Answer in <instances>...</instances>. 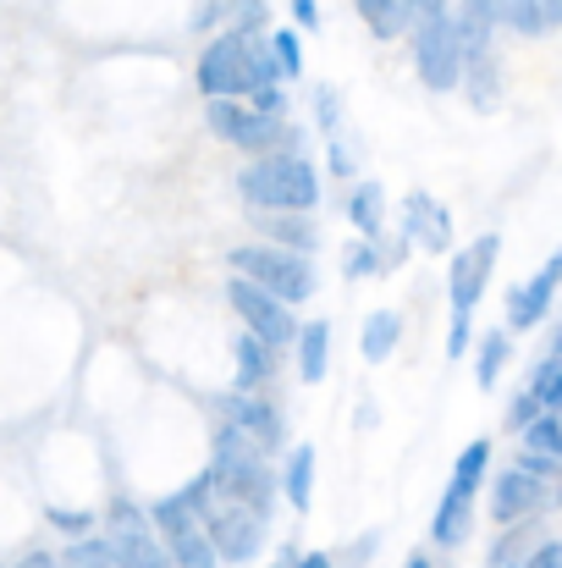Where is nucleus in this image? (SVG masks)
<instances>
[{
    "label": "nucleus",
    "instance_id": "f257e3e1",
    "mask_svg": "<svg viewBox=\"0 0 562 568\" xmlns=\"http://www.w3.org/2000/svg\"><path fill=\"white\" fill-rule=\"evenodd\" d=\"M183 503L193 508V519H198V530L210 536V547H215V558H232V564H248L254 552H259V541H265V514L259 508H248L237 491H226L210 469L193 480L183 491Z\"/></svg>",
    "mask_w": 562,
    "mask_h": 568
},
{
    "label": "nucleus",
    "instance_id": "f03ea898",
    "mask_svg": "<svg viewBox=\"0 0 562 568\" xmlns=\"http://www.w3.org/2000/svg\"><path fill=\"white\" fill-rule=\"evenodd\" d=\"M276 83V67L265 61V50L248 44V33H221L215 44H204L198 55V89L210 100H232V94H254V89H270Z\"/></svg>",
    "mask_w": 562,
    "mask_h": 568
},
{
    "label": "nucleus",
    "instance_id": "7ed1b4c3",
    "mask_svg": "<svg viewBox=\"0 0 562 568\" xmlns=\"http://www.w3.org/2000/svg\"><path fill=\"white\" fill-rule=\"evenodd\" d=\"M237 189H243V199H248L254 210H315L320 178H315V166L298 161V155H265V161H254V166L237 178Z\"/></svg>",
    "mask_w": 562,
    "mask_h": 568
},
{
    "label": "nucleus",
    "instance_id": "20e7f679",
    "mask_svg": "<svg viewBox=\"0 0 562 568\" xmlns=\"http://www.w3.org/2000/svg\"><path fill=\"white\" fill-rule=\"evenodd\" d=\"M210 475L226 486V491H237L248 508H259L265 519H270V497H276V480H270V464H265V453L243 436V430H232V425H221L215 430V464H210Z\"/></svg>",
    "mask_w": 562,
    "mask_h": 568
},
{
    "label": "nucleus",
    "instance_id": "39448f33",
    "mask_svg": "<svg viewBox=\"0 0 562 568\" xmlns=\"http://www.w3.org/2000/svg\"><path fill=\"white\" fill-rule=\"evenodd\" d=\"M232 271L243 276V282H254V287H265L270 298H282V304H298V298H309L315 293V271H309V260H298V254H287V248H232Z\"/></svg>",
    "mask_w": 562,
    "mask_h": 568
},
{
    "label": "nucleus",
    "instance_id": "423d86ee",
    "mask_svg": "<svg viewBox=\"0 0 562 568\" xmlns=\"http://www.w3.org/2000/svg\"><path fill=\"white\" fill-rule=\"evenodd\" d=\"M413 61H419V83L425 89H436V94L458 89V78H463V39H458L452 11H436V17H425L413 28Z\"/></svg>",
    "mask_w": 562,
    "mask_h": 568
},
{
    "label": "nucleus",
    "instance_id": "0eeeda50",
    "mask_svg": "<svg viewBox=\"0 0 562 568\" xmlns=\"http://www.w3.org/2000/svg\"><path fill=\"white\" fill-rule=\"evenodd\" d=\"M491 265H497V237H480V243H469V248L452 260V337H447V354H452V359L469 348V315H474V304H480V293H486Z\"/></svg>",
    "mask_w": 562,
    "mask_h": 568
},
{
    "label": "nucleus",
    "instance_id": "6e6552de",
    "mask_svg": "<svg viewBox=\"0 0 562 568\" xmlns=\"http://www.w3.org/2000/svg\"><path fill=\"white\" fill-rule=\"evenodd\" d=\"M150 525H155V536H161L172 568H215V547H210V536L198 530V519H193V508H187L183 497L155 503Z\"/></svg>",
    "mask_w": 562,
    "mask_h": 568
},
{
    "label": "nucleus",
    "instance_id": "1a4fd4ad",
    "mask_svg": "<svg viewBox=\"0 0 562 568\" xmlns=\"http://www.w3.org/2000/svg\"><path fill=\"white\" fill-rule=\"evenodd\" d=\"M210 128L226 144L248 150V155H276V144H287V122L282 116H259V111H248L237 100H210Z\"/></svg>",
    "mask_w": 562,
    "mask_h": 568
},
{
    "label": "nucleus",
    "instance_id": "9d476101",
    "mask_svg": "<svg viewBox=\"0 0 562 568\" xmlns=\"http://www.w3.org/2000/svg\"><path fill=\"white\" fill-rule=\"evenodd\" d=\"M232 310L248 321V337H259L265 348H282L298 326H293V310L282 304V298H270L265 287H254V282H243V276H232Z\"/></svg>",
    "mask_w": 562,
    "mask_h": 568
},
{
    "label": "nucleus",
    "instance_id": "9b49d317",
    "mask_svg": "<svg viewBox=\"0 0 562 568\" xmlns=\"http://www.w3.org/2000/svg\"><path fill=\"white\" fill-rule=\"evenodd\" d=\"M105 547H111V564L116 568H172L161 536L150 530V519L139 508H127V503L111 514V541Z\"/></svg>",
    "mask_w": 562,
    "mask_h": 568
},
{
    "label": "nucleus",
    "instance_id": "f8f14e48",
    "mask_svg": "<svg viewBox=\"0 0 562 568\" xmlns=\"http://www.w3.org/2000/svg\"><path fill=\"white\" fill-rule=\"evenodd\" d=\"M221 414H226V425L243 430L259 453L282 447V419H276V408H270L259 392H226V397H221Z\"/></svg>",
    "mask_w": 562,
    "mask_h": 568
},
{
    "label": "nucleus",
    "instance_id": "ddd939ff",
    "mask_svg": "<svg viewBox=\"0 0 562 568\" xmlns=\"http://www.w3.org/2000/svg\"><path fill=\"white\" fill-rule=\"evenodd\" d=\"M541 503H546V486H541L535 475H524V469H508V475L491 486V514H497V525H519V519H530Z\"/></svg>",
    "mask_w": 562,
    "mask_h": 568
},
{
    "label": "nucleus",
    "instance_id": "4468645a",
    "mask_svg": "<svg viewBox=\"0 0 562 568\" xmlns=\"http://www.w3.org/2000/svg\"><path fill=\"white\" fill-rule=\"evenodd\" d=\"M562 282V254H552L513 298H508V321H513V332H524V326H535L541 315H546V304H552V293H558Z\"/></svg>",
    "mask_w": 562,
    "mask_h": 568
},
{
    "label": "nucleus",
    "instance_id": "2eb2a0df",
    "mask_svg": "<svg viewBox=\"0 0 562 568\" xmlns=\"http://www.w3.org/2000/svg\"><path fill=\"white\" fill-rule=\"evenodd\" d=\"M408 237H419L425 248H447L452 226H447V215L430 204V193H408Z\"/></svg>",
    "mask_w": 562,
    "mask_h": 568
},
{
    "label": "nucleus",
    "instance_id": "dca6fc26",
    "mask_svg": "<svg viewBox=\"0 0 562 568\" xmlns=\"http://www.w3.org/2000/svg\"><path fill=\"white\" fill-rule=\"evenodd\" d=\"M469 514H474V497H458V491H447V497H441V508H436V525H430V536H436L441 547H458V541L469 536Z\"/></svg>",
    "mask_w": 562,
    "mask_h": 568
},
{
    "label": "nucleus",
    "instance_id": "f3484780",
    "mask_svg": "<svg viewBox=\"0 0 562 568\" xmlns=\"http://www.w3.org/2000/svg\"><path fill=\"white\" fill-rule=\"evenodd\" d=\"M486 464H491V442H469V447L458 453V469H452V480H447V491H458V497H480V480H486Z\"/></svg>",
    "mask_w": 562,
    "mask_h": 568
},
{
    "label": "nucleus",
    "instance_id": "a211bd4d",
    "mask_svg": "<svg viewBox=\"0 0 562 568\" xmlns=\"http://www.w3.org/2000/svg\"><path fill=\"white\" fill-rule=\"evenodd\" d=\"M326 354H331V326H326V321L304 326V343H298V371H304V381H309V386H315V381H326Z\"/></svg>",
    "mask_w": 562,
    "mask_h": 568
},
{
    "label": "nucleus",
    "instance_id": "6ab92c4d",
    "mask_svg": "<svg viewBox=\"0 0 562 568\" xmlns=\"http://www.w3.org/2000/svg\"><path fill=\"white\" fill-rule=\"evenodd\" d=\"M270 376V348L259 337H243L237 343V392H259Z\"/></svg>",
    "mask_w": 562,
    "mask_h": 568
},
{
    "label": "nucleus",
    "instance_id": "aec40b11",
    "mask_svg": "<svg viewBox=\"0 0 562 568\" xmlns=\"http://www.w3.org/2000/svg\"><path fill=\"white\" fill-rule=\"evenodd\" d=\"M491 22H502L513 33H541L546 11H541V0H491Z\"/></svg>",
    "mask_w": 562,
    "mask_h": 568
},
{
    "label": "nucleus",
    "instance_id": "412c9836",
    "mask_svg": "<svg viewBox=\"0 0 562 568\" xmlns=\"http://www.w3.org/2000/svg\"><path fill=\"white\" fill-rule=\"evenodd\" d=\"M309 491H315V447H298L287 458V503L304 514L309 508Z\"/></svg>",
    "mask_w": 562,
    "mask_h": 568
},
{
    "label": "nucleus",
    "instance_id": "4be33fe9",
    "mask_svg": "<svg viewBox=\"0 0 562 568\" xmlns=\"http://www.w3.org/2000/svg\"><path fill=\"white\" fill-rule=\"evenodd\" d=\"M397 332H402V321H397L391 310H380V315L365 321V359H370V365H380V359L397 348Z\"/></svg>",
    "mask_w": 562,
    "mask_h": 568
},
{
    "label": "nucleus",
    "instance_id": "5701e85b",
    "mask_svg": "<svg viewBox=\"0 0 562 568\" xmlns=\"http://www.w3.org/2000/svg\"><path fill=\"white\" fill-rule=\"evenodd\" d=\"M524 436H530V453H541V458H558V464H562V419H558V408L535 414V419L524 425Z\"/></svg>",
    "mask_w": 562,
    "mask_h": 568
},
{
    "label": "nucleus",
    "instance_id": "b1692460",
    "mask_svg": "<svg viewBox=\"0 0 562 568\" xmlns=\"http://www.w3.org/2000/svg\"><path fill=\"white\" fill-rule=\"evenodd\" d=\"M359 11H365L375 39H391V33L408 28V22H402V0H359Z\"/></svg>",
    "mask_w": 562,
    "mask_h": 568
},
{
    "label": "nucleus",
    "instance_id": "393cba45",
    "mask_svg": "<svg viewBox=\"0 0 562 568\" xmlns=\"http://www.w3.org/2000/svg\"><path fill=\"white\" fill-rule=\"evenodd\" d=\"M348 215H354V226H359L365 237H375V232H380V189L365 183V189L348 199Z\"/></svg>",
    "mask_w": 562,
    "mask_h": 568
},
{
    "label": "nucleus",
    "instance_id": "a878e982",
    "mask_svg": "<svg viewBox=\"0 0 562 568\" xmlns=\"http://www.w3.org/2000/svg\"><path fill=\"white\" fill-rule=\"evenodd\" d=\"M530 397H535L541 408H562V359H558V354L535 371V381H530Z\"/></svg>",
    "mask_w": 562,
    "mask_h": 568
},
{
    "label": "nucleus",
    "instance_id": "bb28decb",
    "mask_svg": "<svg viewBox=\"0 0 562 568\" xmlns=\"http://www.w3.org/2000/svg\"><path fill=\"white\" fill-rule=\"evenodd\" d=\"M502 365H508V337L491 332L486 348H480V386H497V371H502Z\"/></svg>",
    "mask_w": 562,
    "mask_h": 568
},
{
    "label": "nucleus",
    "instance_id": "cd10ccee",
    "mask_svg": "<svg viewBox=\"0 0 562 568\" xmlns=\"http://www.w3.org/2000/svg\"><path fill=\"white\" fill-rule=\"evenodd\" d=\"M270 50H276V72H287V78L304 72V55H298V39H293V33H276Z\"/></svg>",
    "mask_w": 562,
    "mask_h": 568
},
{
    "label": "nucleus",
    "instance_id": "c85d7f7f",
    "mask_svg": "<svg viewBox=\"0 0 562 568\" xmlns=\"http://www.w3.org/2000/svg\"><path fill=\"white\" fill-rule=\"evenodd\" d=\"M535 414H546V408H541V403H535V397H530V392H524V397H519V403H513V414H508V425H513V430H524V425H530V419H535Z\"/></svg>",
    "mask_w": 562,
    "mask_h": 568
},
{
    "label": "nucleus",
    "instance_id": "c756f323",
    "mask_svg": "<svg viewBox=\"0 0 562 568\" xmlns=\"http://www.w3.org/2000/svg\"><path fill=\"white\" fill-rule=\"evenodd\" d=\"M519 568H562V547L558 541H546V547L530 552V564H519Z\"/></svg>",
    "mask_w": 562,
    "mask_h": 568
},
{
    "label": "nucleus",
    "instance_id": "7c9ffc66",
    "mask_svg": "<svg viewBox=\"0 0 562 568\" xmlns=\"http://www.w3.org/2000/svg\"><path fill=\"white\" fill-rule=\"evenodd\" d=\"M293 17H298L304 28H315V17H320V11H315V0H293Z\"/></svg>",
    "mask_w": 562,
    "mask_h": 568
},
{
    "label": "nucleus",
    "instance_id": "2f4dec72",
    "mask_svg": "<svg viewBox=\"0 0 562 568\" xmlns=\"http://www.w3.org/2000/svg\"><path fill=\"white\" fill-rule=\"evenodd\" d=\"M541 11H546V28H552V22H562V0H541Z\"/></svg>",
    "mask_w": 562,
    "mask_h": 568
},
{
    "label": "nucleus",
    "instance_id": "473e14b6",
    "mask_svg": "<svg viewBox=\"0 0 562 568\" xmlns=\"http://www.w3.org/2000/svg\"><path fill=\"white\" fill-rule=\"evenodd\" d=\"M293 568H331V558H320V552H309L304 564H293Z\"/></svg>",
    "mask_w": 562,
    "mask_h": 568
},
{
    "label": "nucleus",
    "instance_id": "72a5a7b5",
    "mask_svg": "<svg viewBox=\"0 0 562 568\" xmlns=\"http://www.w3.org/2000/svg\"><path fill=\"white\" fill-rule=\"evenodd\" d=\"M402 568H436V564H430V558H408Z\"/></svg>",
    "mask_w": 562,
    "mask_h": 568
},
{
    "label": "nucleus",
    "instance_id": "f704fd0d",
    "mask_svg": "<svg viewBox=\"0 0 562 568\" xmlns=\"http://www.w3.org/2000/svg\"><path fill=\"white\" fill-rule=\"evenodd\" d=\"M558 359H562V332H558Z\"/></svg>",
    "mask_w": 562,
    "mask_h": 568
},
{
    "label": "nucleus",
    "instance_id": "c9c22d12",
    "mask_svg": "<svg viewBox=\"0 0 562 568\" xmlns=\"http://www.w3.org/2000/svg\"><path fill=\"white\" fill-rule=\"evenodd\" d=\"M111 568H116V564H111Z\"/></svg>",
    "mask_w": 562,
    "mask_h": 568
}]
</instances>
